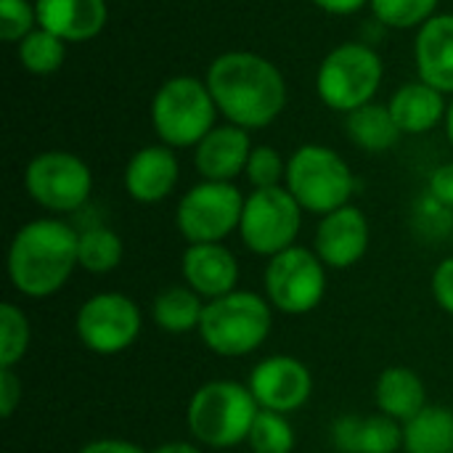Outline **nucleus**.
I'll return each mask as SVG.
<instances>
[{
  "mask_svg": "<svg viewBox=\"0 0 453 453\" xmlns=\"http://www.w3.org/2000/svg\"><path fill=\"white\" fill-rule=\"evenodd\" d=\"M303 226V207L289 188H255L244 199L239 236L244 247L260 257H273L295 247Z\"/></svg>",
  "mask_w": 453,
  "mask_h": 453,
  "instance_id": "obj_9",
  "label": "nucleus"
},
{
  "mask_svg": "<svg viewBox=\"0 0 453 453\" xmlns=\"http://www.w3.org/2000/svg\"><path fill=\"white\" fill-rule=\"evenodd\" d=\"M215 98L207 82L180 74L162 82L151 104V122L157 135L170 149L199 146L215 127Z\"/></svg>",
  "mask_w": 453,
  "mask_h": 453,
  "instance_id": "obj_6",
  "label": "nucleus"
},
{
  "mask_svg": "<svg viewBox=\"0 0 453 453\" xmlns=\"http://www.w3.org/2000/svg\"><path fill=\"white\" fill-rule=\"evenodd\" d=\"M382 82L380 56L361 42H345L334 48L319 69V96L334 111H356L364 104H372Z\"/></svg>",
  "mask_w": 453,
  "mask_h": 453,
  "instance_id": "obj_8",
  "label": "nucleus"
},
{
  "mask_svg": "<svg viewBox=\"0 0 453 453\" xmlns=\"http://www.w3.org/2000/svg\"><path fill=\"white\" fill-rule=\"evenodd\" d=\"M374 403L380 414H388L406 425L427 406L425 380L409 366H390L377 377Z\"/></svg>",
  "mask_w": 453,
  "mask_h": 453,
  "instance_id": "obj_20",
  "label": "nucleus"
},
{
  "mask_svg": "<svg viewBox=\"0 0 453 453\" xmlns=\"http://www.w3.org/2000/svg\"><path fill=\"white\" fill-rule=\"evenodd\" d=\"M403 449V425L388 414L364 417L361 453H398Z\"/></svg>",
  "mask_w": 453,
  "mask_h": 453,
  "instance_id": "obj_30",
  "label": "nucleus"
},
{
  "mask_svg": "<svg viewBox=\"0 0 453 453\" xmlns=\"http://www.w3.org/2000/svg\"><path fill=\"white\" fill-rule=\"evenodd\" d=\"M446 135H449V141H451L453 146V101L449 104V111H446Z\"/></svg>",
  "mask_w": 453,
  "mask_h": 453,
  "instance_id": "obj_41",
  "label": "nucleus"
},
{
  "mask_svg": "<svg viewBox=\"0 0 453 453\" xmlns=\"http://www.w3.org/2000/svg\"><path fill=\"white\" fill-rule=\"evenodd\" d=\"M247 180L255 188H276L281 183V178H287V165L281 159V154L271 146H255L244 170Z\"/></svg>",
  "mask_w": 453,
  "mask_h": 453,
  "instance_id": "obj_31",
  "label": "nucleus"
},
{
  "mask_svg": "<svg viewBox=\"0 0 453 453\" xmlns=\"http://www.w3.org/2000/svg\"><path fill=\"white\" fill-rule=\"evenodd\" d=\"M319 8H324V11H329V13H356V11H361L366 3H372V0H313Z\"/></svg>",
  "mask_w": 453,
  "mask_h": 453,
  "instance_id": "obj_39",
  "label": "nucleus"
},
{
  "mask_svg": "<svg viewBox=\"0 0 453 453\" xmlns=\"http://www.w3.org/2000/svg\"><path fill=\"white\" fill-rule=\"evenodd\" d=\"M369 239H372V234H369L366 215L358 207L345 204L321 218V223L316 228L313 250L326 268L345 271L364 260V255L369 250Z\"/></svg>",
  "mask_w": 453,
  "mask_h": 453,
  "instance_id": "obj_14",
  "label": "nucleus"
},
{
  "mask_svg": "<svg viewBox=\"0 0 453 453\" xmlns=\"http://www.w3.org/2000/svg\"><path fill=\"white\" fill-rule=\"evenodd\" d=\"M430 287H433V297H435L438 308L453 316V257H446L443 263H438V268L433 271Z\"/></svg>",
  "mask_w": 453,
  "mask_h": 453,
  "instance_id": "obj_35",
  "label": "nucleus"
},
{
  "mask_svg": "<svg viewBox=\"0 0 453 453\" xmlns=\"http://www.w3.org/2000/svg\"><path fill=\"white\" fill-rule=\"evenodd\" d=\"M271 329L273 305L268 297L250 289H234L223 297L207 300L196 334L215 356L244 358L271 337Z\"/></svg>",
  "mask_w": 453,
  "mask_h": 453,
  "instance_id": "obj_4",
  "label": "nucleus"
},
{
  "mask_svg": "<svg viewBox=\"0 0 453 453\" xmlns=\"http://www.w3.org/2000/svg\"><path fill=\"white\" fill-rule=\"evenodd\" d=\"M207 88L228 122L244 130L271 125L287 104L281 72L268 58L250 50L218 56L207 69Z\"/></svg>",
  "mask_w": 453,
  "mask_h": 453,
  "instance_id": "obj_1",
  "label": "nucleus"
},
{
  "mask_svg": "<svg viewBox=\"0 0 453 453\" xmlns=\"http://www.w3.org/2000/svg\"><path fill=\"white\" fill-rule=\"evenodd\" d=\"M388 106H390V114L398 122L401 133H427V130L438 127L449 111L443 93L422 80L398 88Z\"/></svg>",
  "mask_w": 453,
  "mask_h": 453,
  "instance_id": "obj_21",
  "label": "nucleus"
},
{
  "mask_svg": "<svg viewBox=\"0 0 453 453\" xmlns=\"http://www.w3.org/2000/svg\"><path fill=\"white\" fill-rule=\"evenodd\" d=\"M263 287L273 311L284 316H305L324 303L326 265L321 263L316 250L295 244L268 257Z\"/></svg>",
  "mask_w": 453,
  "mask_h": 453,
  "instance_id": "obj_7",
  "label": "nucleus"
},
{
  "mask_svg": "<svg viewBox=\"0 0 453 453\" xmlns=\"http://www.w3.org/2000/svg\"><path fill=\"white\" fill-rule=\"evenodd\" d=\"M250 154L252 143L247 130L239 125H220L199 141L194 162L204 180L234 183V178L247 170Z\"/></svg>",
  "mask_w": 453,
  "mask_h": 453,
  "instance_id": "obj_16",
  "label": "nucleus"
},
{
  "mask_svg": "<svg viewBox=\"0 0 453 453\" xmlns=\"http://www.w3.org/2000/svg\"><path fill=\"white\" fill-rule=\"evenodd\" d=\"M37 21L64 42L93 40L109 19L106 0H37Z\"/></svg>",
  "mask_w": 453,
  "mask_h": 453,
  "instance_id": "obj_18",
  "label": "nucleus"
},
{
  "mask_svg": "<svg viewBox=\"0 0 453 453\" xmlns=\"http://www.w3.org/2000/svg\"><path fill=\"white\" fill-rule=\"evenodd\" d=\"M77 247L80 231L58 218L24 223L11 239L5 263L13 289L29 300L53 297L80 268Z\"/></svg>",
  "mask_w": 453,
  "mask_h": 453,
  "instance_id": "obj_2",
  "label": "nucleus"
},
{
  "mask_svg": "<svg viewBox=\"0 0 453 453\" xmlns=\"http://www.w3.org/2000/svg\"><path fill=\"white\" fill-rule=\"evenodd\" d=\"M77 257H80V268H85L88 273L104 276L119 268L125 257V244L117 231L106 226H88L80 231Z\"/></svg>",
  "mask_w": 453,
  "mask_h": 453,
  "instance_id": "obj_25",
  "label": "nucleus"
},
{
  "mask_svg": "<svg viewBox=\"0 0 453 453\" xmlns=\"http://www.w3.org/2000/svg\"><path fill=\"white\" fill-rule=\"evenodd\" d=\"M438 0H372L374 16L395 29H409L433 19Z\"/></svg>",
  "mask_w": 453,
  "mask_h": 453,
  "instance_id": "obj_29",
  "label": "nucleus"
},
{
  "mask_svg": "<svg viewBox=\"0 0 453 453\" xmlns=\"http://www.w3.org/2000/svg\"><path fill=\"white\" fill-rule=\"evenodd\" d=\"M406 453H453V409L425 406L411 422L403 425Z\"/></svg>",
  "mask_w": 453,
  "mask_h": 453,
  "instance_id": "obj_23",
  "label": "nucleus"
},
{
  "mask_svg": "<svg viewBox=\"0 0 453 453\" xmlns=\"http://www.w3.org/2000/svg\"><path fill=\"white\" fill-rule=\"evenodd\" d=\"M244 196L234 183L202 180L183 194L175 210V226L188 244H212L239 231Z\"/></svg>",
  "mask_w": 453,
  "mask_h": 453,
  "instance_id": "obj_11",
  "label": "nucleus"
},
{
  "mask_svg": "<svg viewBox=\"0 0 453 453\" xmlns=\"http://www.w3.org/2000/svg\"><path fill=\"white\" fill-rule=\"evenodd\" d=\"M32 342V326L27 313L13 305H0V369H16V364L27 356Z\"/></svg>",
  "mask_w": 453,
  "mask_h": 453,
  "instance_id": "obj_26",
  "label": "nucleus"
},
{
  "mask_svg": "<svg viewBox=\"0 0 453 453\" xmlns=\"http://www.w3.org/2000/svg\"><path fill=\"white\" fill-rule=\"evenodd\" d=\"M151 453H204L199 446L188 443V441H170V443H162L157 446Z\"/></svg>",
  "mask_w": 453,
  "mask_h": 453,
  "instance_id": "obj_40",
  "label": "nucleus"
},
{
  "mask_svg": "<svg viewBox=\"0 0 453 453\" xmlns=\"http://www.w3.org/2000/svg\"><path fill=\"white\" fill-rule=\"evenodd\" d=\"M414 228L425 239H443L446 234L453 236V210L441 204L435 196L425 194L414 207Z\"/></svg>",
  "mask_w": 453,
  "mask_h": 453,
  "instance_id": "obj_32",
  "label": "nucleus"
},
{
  "mask_svg": "<svg viewBox=\"0 0 453 453\" xmlns=\"http://www.w3.org/2000/svg\"><path fill=\"white\" fill-rule=\"evenodd\" d=\"M284 180L297 204L321 218L350 204L356 191L348 162L334 149L319 143H308L289 157Z\"/></svg>",
  "mask_w": 453,
  "mask_h": 453,
  "instance_id": "obj_5",
  "label": "nucleus"
},
{
  "mask_svg": "<svg viewBox=\"0 0 453 453\" xmlns=\"http://www.w3.org/2000/svg\"><path fill=\"white\" fill-rule=\"evenodd\" d=\"M21 380L13 369H0V417L3 419H11L13 411L19 409L21 403Z\"/></svg>",
  "mask_w": 453,
  "mask_h": 453,
  "instance_id": "obj_36",
  "label": "nucleus"
},
{
  "mask_svg": "<svg viewBox=\"0 0 453 453\" xmlns=\"http://www.w3.org/2000/svg\"><path fill=\"white\" fill-rule=\"evenodd\" d=\"M143 316L133 297L122 292H98L88 297L74 316L80 345L96 356H119L141 337Z\"/></svg>",
  "mask_w": 453,
  "mask_h": 453,
  "instance_id": "obj_10",
  "label": "nucleus"
},
{
  "mask_svg": "<svg viewBox=\"0 0 453 453\" xmlns=\"http://www.w3.org/2000/svg\"><path fill=\"white\" fill-rule=\"evenodd\" d=\"M427 194L435 196L449 210H453V162H446V165L433 170L430 183H427Z\"/></svg>",
  "mask_w": 453,
  "mask_h": 453,
  "instance_id": "obj_37",
  "label": "nucleus"
},
{
  "mask_svg": "<svg viewBox=\"0 0 453 453\" xmlns=\"http://www.w3.org/2000/svg\"><path fill=\"white\" fill-rule=\"evenodd\" d=\"M66 48L64 40L56 37L48 29H32L21 42H19V61L24 69H29L32 74H50L64 64Z\"/></svg>",
  "mask_w": 453,
  "mask_h": 453,
  "instance_id": "obj_27",
  "label": "nucleus"
},
{
  "mask_svg": "<svg viewBox=\"0 0 453 453\" xmlns=\"http://www.w3.org/2000/svg\"><path fill=\"white\" fill-rule=\"evenodd\" d=\"M180 276L199 297L215 300L239 289V260L223 242L188 244L180 257Z\"/></svg>",
  "mask_w": 453,
  "mask_h": 453,
  "instance_id": "obj_15",
  "label": "nucleus"
},
{
  "mask_svg": "<svg viewBox=\"0 0 453 453\" xmlns=\"http://www.w3.org/2000/svg\"><path fill=\"white\" fill-rule=\"evenodd\" d=\"M364 417L342 414L332 422V446L340 453H361Z\"/></svg>",
  "mask_w": 453,
  "mask_h": 453,
  "instance_id": "obj_34",
  "label": "nucleus"
},
{
  "mask_svg": "<svg viewBox=\"0 0 453 453\" xmlns=\"http://www.w3.org/2000/svg\"><path fill=\"white\" fill-rule=\"evenodd\" d=\"M178 159L170 146H143L125 167V188L141 204L167 199L178 183Z\"/></svg>",
  "mask_w": 453,
  "mask_h": 453,
  "instance_id": "obj_17",
  "label": "nucleus"
},
{
  "mask_svg": "<svg viewBox=\"0 0 453 453\" xmlns=\"http://www.w3.org/2000/svg\"><path fill=\"white\" fill-rule=\"evenodd\" d=\"M37 21V11L27 0H0V37L5 42H21L32 24Z\"/></svg>",
  "mask_w": 453,
  "mask_h": 453,
  "instance_id": "obj_33",
  "label": "nucleus"
},
{
  "mask_svg": "<svg viewBox=\"0 0 453 453\" xmlns=\"http://www.w3.org/2000/svg\"><path fill=\"white\" fill-rule=\"evenodd\" d=\"M414 56L422 82L441 93H453V13L433 16L422 24Z\"/></svg>",
  "mask_w": 453,
  "mask_h": 453,
  "instance_id": "obj_19",
  "label": "nucleus"
},
{
  "mask_svg": "<svg viewBox=\"0 0 453 453\" xmlns=\"http://www.w3.org/2000/svg\"><path fill=\"white\" fill-rule=\"evenodd\" d=\"M247 388L265 411L295 414L313 395V374L295 356H268L250 372Z\"/></svg>",
  "mask_w": 453,
  "mask_h": 453,
  "instance_id": "obj_13",
  "label": "nucleus"
},
{
  "mask_svg": "<svg viewBox=\"0 0 453 453\" xmlns=\"http://www.w3.org/2000/svg\"><path fill=\"white\" fill-rule=\"evenodd\" d=\"M260 406L252 390L234 380H210L194 390L186 425L196 443L207 449H234L250 441Z\"/></svg>",
  "mask_w": 453,
  "mask_h": 453,
  "instance_id": "obj_3",
  "label": "nucleus"
},
{
  "mask_svg": "<svg viewBox=\"0 0 453 453\" xmlns=\"http://www.w3.org/2000/svg\"><path fill=\"white\" fill-rule=\"evenodd\" d=\"M77 453H149L146 449H141L138 443L122 441V438H98L85 443Z\"/></svg>",
  "mask_w": 453,
  "mask_h": 453,
  "instance_id": "obj_38",
  "label": "nucleus"
},
{
  "mask_svg": "<svg viewBox=\"0 0 453 453\" xmlns=\"http://www.w3.org/2000/svg\"><path fill=\"white\" fill-rule=\"evenodd\" d=\"M204 297H199L191 287L175 284L162 289L151 303V319L157 329L167 334H188L199 332L202 313H204Z\"/></svg>",
  "mask_w": 453,
  "mask_h": 453,
  "instance_id": "obj_22",
  "label": "nucleus"
},
{
  "mask_svg": "<svg viewBox=\"0 0 453 453\" xmlns=\"http://www.w3.org/2000/svg\"><path fill=\"white\" fill-rule=\"evenodd\" d=\"M247 443L255 453H292L297 438L287 414L260 409Z\"/></svg>",
  "mask_w": 453,
  "mask_h": 453,
  "instance_id": "obj_28",
  "label": "nucleus"
},
{
  "mask_svg": "<svg viewBox=\"0 0 453 453\" xmlns=\"http://www.w3.org/2000/svg\"><path fill=\"white\" fill-rule=\"evenodd\" d=\"M27 194L35 204L48 212L66 215L80 212L93 188L90 167L69 151H42L37 154L24 173Z\"/></svg>",
  "mask_w": 453,
  "mask_h": 453,
  "instance_id": "obj_12",
  "label": "nucleus"
},
{
  "mask_svg": "<svg viewBox=\"0 0 453 453\" xmlns=\"http://www.w3.org/2000/svg\"><path fill=\"white\" fill-rule=\"evenodd\" d=\"M348 135L366 151H388L398 143L401 127L390 114V106L364 104L348 114Z\"/></svg>",
  "mask_w": 453,
  "mask_h": 453,
  "instance_id": "obj_24",
  "label": "nucleus"
}]
</instances>
